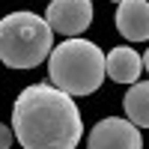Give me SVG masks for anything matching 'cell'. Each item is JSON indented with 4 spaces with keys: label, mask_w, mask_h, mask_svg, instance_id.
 <instances>
[{
    "label": "cell",
    "mask_w": 149,
    "mask_h": 149,
    "mask_svg": "<svg viewBox=\"0 0 149 149\" xmlns=\"http://www.w3.org/2000/svg\"><path fill=\"white\" fill-rule=\"evenodd\" d=\"M12 140H15V131L6 128L3 122H0V149H9V146H12Z\"/></svg>",
    "instance_id": "9"
},
{
    "label": "cell",
    "mask_w": 149,
    "mask_h": 149,
    "mask_svg": "<svg viewBox=\"0 0 149 149\" xmlns=\"http://www.w3.org/2000/svg\"><path fill=\"white\" fill-rule=\"evenodd\" d=\"M116 27L128 42H146L149 39V0L116 3Z\"/></svg>",
    "instance_id": "6"
},
{
    "label": "cell",
    "mask_w": 149,
    "mask_h": 149,
    "mask_svg": "<svg viewBox=\"0 0 149 149\" xmlns=\"http://www.w3.org/2000/svg\"><path fill=\"white\" fill-rule=\"evenodd\" d=\"M51 84L69 95H90L104 81V54L90 39L69 36L63 45L51 48L48 60Z\"/></svg>",
    "instance_id": "2"
},
{
    "label": "cell",
    "mask_w": 149,
    "mask_h": 149,
    "mask_svg": "<svg viewBox=\"0 0 149 149\" xmlns=\"http://www.w3.org/2000/svg\"><path fill=\"white\" fill-rule=\"evenodd\" d=\"M143 66H146V72H149V51L143 54Z\"/></svg>",
    "instance_id": "10"
},
{
    "label": "cell",
    "mask_w": 149,
    "mask_h": 149,
    "mask_svg": "<svg viewBox=\"0 0 149 149\" xmlns=\"http://www.w3.org/2000/svg\"><path fill=\"white\" fill-rule=\"evenodd\" d=\"M122 107H125V116L137 128H149V81H143V84L134 81L125 98H122Z\"/></svg>",
    "instance_id": "8"
},
{
    "label": "cell",
    "mask_w": 149,
    "mask_h": 149,
    "mask_svg": "<svg viewBox=\"0 0 149 149\" xmlns=\"http://www.w3.org/2000/svg\"><path fill=\"white\" fill-rule=\"evenodd\" d=\"M113 3H122V0H113Z\"/></svg>",
    "instance_id": "11"
},
{
    "label": "cell",
    "mask_w": 149,
    "mask_h": 149,
    "mask_svg": "<svg viewBox=\"0 0 149 149\" xmlns=\"http://www.w3.org/2000/svg\"><path fill=\"white\" fill-rule=\"evenodd\" d=\"M86 149H143V137L131 119L107 116L102 122H95V128L90 131Z\"/></svg>",
    "instance_id": "4"
},
{
    "label": "cell",
    "mask_w": 149,
    "mask_h": 149,
    "mask_svg": "<svg viewBox=\"0 0 149 149\" xmlns=\"http://www.w3.org/2000/svg\"><path fill=\"white\" fill-rule=\"evenodd\" d=\"M143 72V57L134 51V48H113L104 57V74L116 84H134L140 81Z\"/></svg>",
    "instance_id": "7"
},
{
    "label": "cell",
    "mask_w": 149,
    "mask_h": 149,
    "mask_svg": "<svg viewBox=\"0 0 149 149\" xmlns=\"http://www.w3.org/2000/svg\"><path fill=\"white\" fill-rule=\"evenodd\" d=\"M12 131L24 149H74L84 137V119L74 95L54 84H30L12 104Z\"/></svg>",
    "instance_id": "1"
},
{
    "label": "cell",
    "mask_w": 149,
    "mask_h": 149,
    "mask_svg": "<svg viewBox=\"0 0 149 149\" xmlns=\"http://www.w3.org/2000/svg\"><path fill=\"white\" fill-rule=\"evenodd\" d=\"M54 48V30L36 12H9L0 18V63L9 69H36Z\"/></svg>",
    "instance_id": "3"
},
{
    "label": "cell",
    "mask_w": 149,
    "mask_h": 149,
    "mask_svg": "<svg viewBox=\"0 0 149 149\" xmlns=\"http://www.w3.org/2000/svg\"><path fill=\"white\" fill-rule=\"evenodd\" d=\"M48 24L54 33L81 36L93 24V3L90 0H54L48 6Z\"/></svg>",
    "instance_id": "5"
}]
</instances>
